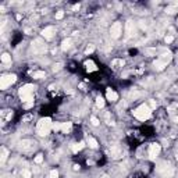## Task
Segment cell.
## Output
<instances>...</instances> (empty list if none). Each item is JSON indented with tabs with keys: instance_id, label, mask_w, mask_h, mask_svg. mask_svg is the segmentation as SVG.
<instances>
[{
	"instance_id": "6da1fadb",
	"label": "cell",
	"mask_w": 178,
	"mask_h": 178,
	"mask_svg": "<svg viewBox=\"0 0 178 178\" xmlns=\"http://www.w3.org/2000/svg\"><path fill=\"white\" fill-rule=\"evenodd\" d=\"M34 91H35V86L31 84H27V85L20 88L18 95H20V98H21V100L24 103L34 102Z\"/></svg>"
},
{
	"instance_id": "7a4b0ae2",
	"label": "cell",
	"mask_w": 178,
	"mask_h": 178,
	"mask_svg": "<svg viewBox=\"0 0 178 178\" xmlns=\"http://www.w3.org/2000/svg\"><path fill=\"white\" fill-rule=\"evenodd\" d=\"M52 125H53V123H52V120L49 118V117L40 118L38 125H36V132H38V135H40V136L47 135L49 131L52 129Z\"/></svg>"
},
{
	"instance_id": "3957f363",
	"label": "cell",
	"mask_w": 178,
	"mask_h": 178,
	"mask_svg": "<svg viewBox=\"0 0 178 178\" xmlns=\"http://www.w3.org/2000/svg\"><path fill=\"white\" fill-rule=\"evenodd\" d=\"M134 116L141 121H145L152 116V109L149 107L148 104H141L139 107H136L135 110H134Z\"/></svg>"
},
{
	"instance_id": "277c9868",
	"label": "cell",
	"mask_w": 178,
	"mask_h": 178,
	"mask_svg": "<svg viewBox=\"0 0 178 178\" xmlns=\"http://www.w3.org/2000/svg\"><path fill=\"white\" fill-rule=\"evenodd\" d=\"M17 81V75L9 74V75H3L0 78V89H7L11 84H14Z\"/></svg>"
},
{
	"instance_id": "5b68a950",
	"label": "cell",
	"mask_w": 178,
	"mask_h": 178,
	"mask_svg": "<svg viewBox=\"0 0 178 178\" xmlns=\"http://www.w3.org/2000/svg\"><path fill=\"white\" fill-rule=\"evenodd\" d=\"M121 32H123V27H121V22L120 21H116L114 24L111 25L110 28V35L113 39H118L121 36Z\"/></svg>"
},
{
	"instance_id": "8992f818",
	"label": "cell",
	"mask_w": 178,
	"mask_h": 178,
	"mask_svg": "<svg viewBox=\"0 0 178 178\" xmlns=\"http://www.w3.org/2000/svg\"><path fill=\"white\" fill-rule=\"evenodd\" d=\"M160 150H161V148H160L159 143H152L150 146H149V156H150L152 159H155V157L159 156Z\"/></svg>"
},
{
	"instance_id": "52a82bcc",
	"label": "cell",
	"mask_w": 178,
	"mask_h": 178,
	"mask_svg": "<svg viewBox=\"0 0 178 178\" xmlns=\"http://www.w3.org/2000/svg\"><path fill=\"white\" fill-rule=\"evenodd\" d=\"M54 34H56V29H54V27H46L42 31V36L44 39H52L54 36Z\"/></svg>"
},
{
	"instance_id": "ba28073f",
	"label": "cell",
	"mask_w": 178,
	"mask_h": 178,
	"mask_svg": "<svg viewBox=\"0 0 178 178\" xmlns=\"http://www.w3.org/2000/svg\"><path fill=\"white\" fill-rule=\"evenodd\" d=\"M106 98H107V100H110V102H116V100H118V95H117V92H114L111 88H107Z\"/></svg>"
},
{
	"instance_id": "9c48e42d",
	"label": "cell",
	"mask_w": 178,
	"mask_h": 178,
	"mask_svg": "<svg viewBox=\"0 0 178 178\" xmlns=\"http://www.w3.org/2000/svg\"><path fill=\"white\" fill-rule=\"evenodd\" d=\"M35 43H36L35 47H34V52H35V53H44V52H46V46L40 43V40H36Z\"/></svg>"
},
{
	"instance_id": "30bf717a",
	"label": "cell",
	"mask_w": 178,
	"mask_h": 178,
	"mask_svg": "<svg viewBox=\"0 0 178 178\" xmlns=\"http://www.w3.org/2000/svg\"><path fill=\"white\" fill-rule=\"evenodd\" d=\"M171 59H173V56H171V53H170V52H167V53H163L159 57V60H161V61H163L166 66H167V64L171 61Z\"/></svg>"
},
{
	"instance_id": "8fae6325",
	"label": "cell",
	"mask_w": 178,
	"mask_h": 178,
	"mask_svg": "<svg viewBox=\"0 0 178 178\" xmlns=\"http://www.w3.org/2000/svg\"><path fill=\"white\" fill-rule=\"evenodd\" d=\"M132 31H134V22L131 21V20H128L127 21V31H125L127 36H125V38H129V36L132 35Z\"/></svg>"
},
{
	"instance_id": "7c38bea8",
	"label": "cell",
	"mask_w": 178,
	"mask_h": 178,
	"mask_svg": "<svg viewBox=\"0 0 178 178\" xmlns=\"http://www.w3.org/2000/svg\"><path fill=\"white\" fill-rule=\"evenodd\" d=\"M85 67H86V70L89 71V72H92V71H96L98 68H96V66H95V63L93 61H85Z\"/></svg>"
},
{
	"instance_id": "4fadbf2b",
	"label": "cell",
	"mask_w": 178,
	"mask_h": 178,
	"mask_svg": "<svg viewBox=\"0 0 178 178\" xmlns=\"http://www.w3.org/2000/svg\"><path fill=\"white\" fill-rule=\"evenodd\" d=\"M124 64H125V61L123 59H117V60H113L111 66H113V68H120V67H123Z\"/></svg>"
},
{
	"instance_id": "5bb4252c",
	"label": "cell",
	"mask_w": 178,
	"mask_h": 178,
	"mask_svg": "<svg viewBox=\"0 0 178 178\" xmlns=\"http://www.w3.org/2000/svg\"><path fill=\"white\" fill-rule=\"evenodd\" d=\"M85 146V142H79V145L78 143H74V145H71V149H72V152L74 153H78L81 149H82Z\"/></svg>"
},
{
	"instance_id": "9a60e30c",
	"label": "cell",
	"mask_w": 178,
	"mask_h": 178,
	"mask_svg": "<svg viewBox=\"0 0 178 178\" xmlns=\"http://www.w3.org/2000/svg\"><path fill=\"white\" fill-rule=\"evenodd\" d=\"M88 145H89V148H92V149H98V141L95 138H92V136L88 138Z\"/></svg>"
},
{
	"instance_id": "2e32d148",
	"label": "cell",
	"mask_w": 178,
	"mask_h": 178,
	"mask_svg": "<svg viewBox=\"0 0 178 178\" xmlns=\"http://www.w3.org/2000/svg\"><path fill=\"white\" fill-rule=\"evenodd\" d=\"M70 47H71V39H70V38L64 39L63 43H61V49H63V50H68Z\"/></svg>"
},
{
	"instance_id": "e0dca14e",
	"label": "cell",
	"mask_w": 178,
	"mask_h": 178,
	"mask_svg": "<svg viewBox=\"0 0 178 178\" xmlns=\"http://www.w3.org/2000/svg\"><path fill=\"white\" fill-rule=\"evenodd\" d=\"M71 128H72V123H63L61 124V131L63 132H70L71 131Z\"/></svg>"
},
{
	"instance_id": "ac0fdd59",
	"label": "cell",
	"mask_w": 178,
	"mask_h": 178,
	"mask_svg": "<svg viewBox=\"0 0 178 178\" xmlns=\"http://www.w3.org/2000/svg\"><path fill=\"white\" fill-rule=\"evenodd\" d=\"M177 9H178V3H174L173 6H168L167 9H166V13L167 14H174L177 11Z\"/></svg>"
},
{
	"instance_id": "d6986e66",
	"label": "cell",
	"mask_w": 178,
	"mask_h": 178,
	"mask_svg": "<svg viewBox=\"0 0 178 178\" xmlns=\"http://www.w3.org/2000/svg\"><path fill=\"white\" fill-rule=\"evenodd\" d=\"M111 156L114 157V159H118V157L121 156V150L117 146H113L111 148Z\"/></svg>"
},
{
	"instance_id": "ffe728a7",
	"label": "cell",
	"mask_w": 178,
	"mask_h": 178,
	"mask_svg": "<svg viewBox=\"0 0 178 178\" xmlns=\"http://www.w3.org/2000/svg\"><path fill=\"white\" fill-rule=\"evenodd\" d=\"M155 67H156L159 71H161V70H164V67H167V66H166V64H164L163 61H161V60L157 59L156 61H155Z\"/></svg>"
},
{
	"instance_id": "44dd1931",
	"label": "cell",
	"mask_w": 178,
	"mask_h": 178,
	"mask_svg": "<svg viewBox=\"0 0 178 178\" xmlns=\"http://www.w3.org/2000/svg\"><path fill=\"white\" fill-rule=\"evenodd\" d=\"M2 61L4 63V64L11 63V56H10L9 53H3V54H2Z\"/></svg>"
},
{
	"instance_id": "7402d4cb",
	"label": "cell",
	"mask_w": 178,
	"mask_h": 178,
	"mask_svg": "<svg viewBox=\"0 0 178 178\" xmlns=\"http://www.w3.org/2000/svg\"><path fill=\"white\" fill-rule=\"evenodd\" d=\"M96 106H98L99 109L104 107V99L102 98V96H98V98H96Z\"/></svg>"
},
{
	"instance_id": "603a6c76",
	"label": "cell",
	"mask_w": 178,
	"mask_h": 178,
	"mask_svg": "<svg viewBox=\"0 0 178 178\" xmlns=\"http://www.w3.org/2000/svg\"><path fill=\"white\" fill-rule=\"evenodd\" d=\"M46 77V72L44 71H36V72H34V78H36V79H42V78H44Z\"/></svg>"
},
{
	"instance_id": "cb8c5ba5",
	"label": "cell",
	"mask_w": 178,
	"mask_h": 178,
	"mask_svg": "<svg viewBox=\"0 0 178 178\" xmlns=\"http://www.w3.org/2000/svg\"><path fill=\"white\" fill-rule=\"evenodd\" d=\"M7 156H9V150L6 148H2V163H4L7 160Z\"/></svg>"
},
{
	"instance_id": "d4e9b609",
	"label": "cell",
	"mask_w": 178,
	"mask_h": 178,
	"mask_svg": "<svg viewBox=\"0 0 178 178\" xmlns=\"http://www.w3.org/2000/svg\"><path fill=\"white\" fill-rule=\"evenodd\" d=\"M21 175H22V178H31L32 173L29 171V170H22V171H21Z\"/></svg>"
},
{
	"instance_id": "484cf974",
	"label": "cell",
	"mask_w": 178,
	"mask_h": 178,
	"mask_svg": "<svg viewBox=\"0 0 178 178\" xmlns=\"http://www.w3.org/2000/svg\"><path fill=\"white\" fill-rule=\"evenodd\" d=\"M29 143H32L31 141H22V142H21V148L24 149V150H25V149L29 148Z\"/></svg>"
},
{
	"instance_id": "4316f807",
	"label": "cell",
	"mask_w": 178,
	"mask_h": 178,
	"mask_svg": "<svg viewBox=\"0 0 178 178\" xmlns=\"http://www.w3.org/2000/svg\"><path fill=\"white\" fill-rule=\"evenodd\" d=\"M42 161H43V155H40V153H39V155H36V157H35V163H36V164H40Z\"/></svg>"
},
{
	"instance_id": "83f0119b",
	"label": "cell",
	"mask_w": 178,
	"mask_h": 178,
	"mask_svg": "<svg viewBox=\"0 0 178 178\" xmlns=\"http://www.w3.org/2000/svg\"><path fill=\"white\" fill-rule=\"evenodd\" d=\"M52 129H53V131H59V129H61V124H60V123H53Z\"/></svg>"
},
{
	"instance_id": "f1b7e54d",
	"label": "cell",
	"mask_w": 178,
	"mask_h": 178,
	"mask_svg": "<svg viewBox=\"0 0 178 178\" xmlns=\"http://www.w3.org/2000/svg\"><path fill=\"white\" fill-rule=\"evenodd\" d=\"M91 121H92V124H93L95 127H98V125L100 124V123H99V120H98V117H95V116H92V117H91Z\"/></svg>"
},
{
	"instance_id": "f546056e",
	"label": "cell",
	"mask_w": 178,
	"mask_h": 178,
	"mask_svg": "<svg viewBox=\"0 0 178 178\" xmlns=\"http://www.w3.org/2000/svg\"><path fill=\"white\" fill-rule=\"evenodd\" d=\"M49 177L50 178H57L59 177V171H57V170H52L50 174H49Z\"/></svg>"
},
{
	"instance_id": "4dcf8cb0",
	"label": "cell",
	"mask_w": 178,
	"mask_h": 178,
	"mask_svg": "<svg viewBox=\"0 0 178 178\" xmlns=\"http://www.w3.org/2000/svg\"><path fill=\"white\" fill-rule=\"evenodd\" d=\"M93 50H95V46H88L86 49H85V54H91V53H93Z\"/></svg>"
},
{
	"instance_id": "1f68e13d",
	"label": "cell",
	"mask_w": 178,
	"mask_h": 178,
	"mask_svg": "<svg viewBox=\"0 0 178 178\" xmlns=\"http://www.w3.org/2000/svg\"><path fill=\"white\" fill-rule=\"evenodd\" d=\"M63 17H64V11L63 10H60V11L56 13V20H61Z\"/></svg>"
},
{
	"instance_id": "d6a6232c",
	"label": "cell",
	"mask_w": 178,
	"mask_h": 178,
	"mask_svg": "<svg viewBox=\"0 0 178 178\" xmlns=\"http://www.w3.org/2000/svg\"><path fill=\"white\" fill-rule=\"evenodd\" d=\"M61 67H63V64L61 63H57V64H54V67H53V71L56 72V71H60L61 70Z\"/></svg>"
},
{
	"instance_id": "836d02e7",
	"label": "cell",
	"mask_w": 178,
	"mask_h": 178,
	"mask_svg": "<svg viewBox=\"0 0 178 178\" xmlns=\"http://www.w3.org/2000/svg\"><path fill=\"white\" fill-rule=\"evenodd\" d=\"M156 106H157L156 100H153V99L149 100V107H150V109H156Z\"/></svg>"
},
{
	"instance_id": "e575fe53",
	"label": "cell",
	"mask_w": 178,
	"mask_h": 178,
	"mask_svg": "<svg viewBox=\"0 0 178 178\" xmlns=\"http://www.w3.org/2000/svg\"><path fill=\"white\" fill-rule=\"evenodd\" d=\"M173 40H174L173 36H166V38H164V42H166V43H171Z\"/></svg>"
},
{
	"instance_id": "d590c367",
	"label": "cell",
	"mask_w": 178,
	"mask_h": 178,
	"mask_svg": "<svg viewBox=\"0 0 178 178\" xmlns=\"http://www.w3.org/2000/svg\"><path fill=\"white\" fill-rule=\"evenodd\" d=\"M32 106H34V102H29V103H25V104H24V107H25V109H29V107H32Z\"/></svg>"
},
{
	"instance_id": "8d00e7d4",
	"label": "cell",
	"mask_w": 178,
	"mask_h": 178,
	"mask_svg": "<svg viewBox=\"0 0 178 178\" xmlns=\"http://www.w3.org/2000/svg\"><path fill=\"white\" fill-rule=\"evenodd\" d=\"M79 7H81L79 4H74V6H72V11H78Z\"/></svg>"
},
{
	"instance_id": "74e56055",
	"label": "cell",
	"mask_w": 178,
	"mask_h": 178,
	"mask_svg": "<svg viewBox=\"0 0 178 178\" xmlns=\"http://www.w3.org/2000/svg\"><path fill=\"white\" fill-rule=\"evenodd\" d=\"M22 120H24V121H29V120H32V116H31V114H28V116H25V117H24Z\"/></svg>"
},
{
	"instance_id": "f35d334b",
	"label": "cell",
	"mask_w": 178,
	"mask_h": 178,
	"mask_svg": "<svg viewBox=\"0 0 178 178\" xmlns=\"http://www.w3.org/2000/svg\"><path fill=\"white\" fill-rule=\"evenodd\" d=\"M141 28H142V29H145V28H146V24H145V21H141Z\"/></svg>"
},
{
	"instance_id": "ab89813d",
	"label": "cell",
	"mask_w": 178,
	"mask_h": 178,
	"mask_svg": "<svg viewBox=\"0 0 178 178\" xmlns=\"http://www.w3.org/2000/svg\"><path fill=\"white\" fill-rule=\"evenodd\" d=\"M15 18H17V20H18V21H20V20H21V18H22V15H21V14H17V15H15Z\"/></svg>"
},
{
	"instance_id": "60d3db41",
	"label": "cell",
	"mask_w": 178,
	"mask_h": 178,
	"mask_svg": "<svg viewBox=\"0 0 178 178\" xmlns=\"http://www.w3.org/2000/svg\"><path fill=\"white\" fill-rule=\"evenodd\" d=\"M74 170H75V171H78V170H79V166L75 164V166H74Z\"/></svg>"
},
{
	"instance_id": "b9f144b4",
	"label": "cell",
	"mask_w": 178,
	"mask_h": 178,
	"mask_svg": "<svg viewBox=\"0 0 178 178\" xmlns=\"http://www.w3.org/2000/svg\"><path fill=\"white\" fill-rule=\"evenodd\" d=\"M175 159H177V160H178V153H177V155H175Z\"/></svg>"
},
{
	"instance_id": "7bdbcfd3",
	"label": "cell",
	"mask_w": 178,
	"mask_h": 178,
	"mask_svg": "<svg viewBox=\"0 0 178 178\" xmlns=\"http://www.w3.org/2000/svg\"><path fill=\"white\" fill-rule=\"evenodd\" d=\"M177 22H178V18H177Z\"/></svg>"
},
{
	"instance_id": "ee69618b",
	"label": "cell",
	"mask_w": 178,
	"mask_h": 178,
	"mask_svg": "<svg viewBox=\"0 0 178 178\" xmlns=\"http://www.w3.org/2000/svg\"><path fill=\"white\" fill-rule=\"evenodd\" d=\"M177 123H178V118H177Z\"/></svg>"
}]
</instances>
